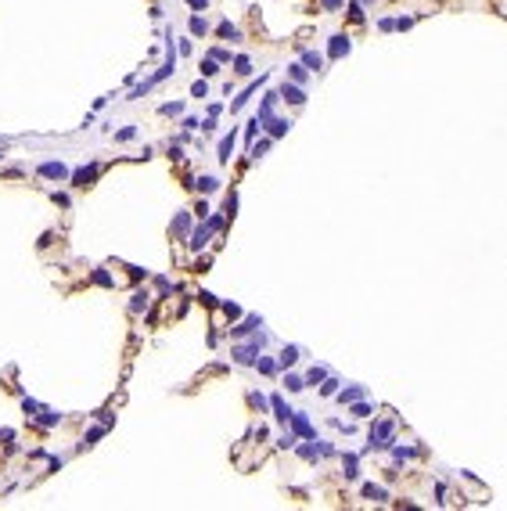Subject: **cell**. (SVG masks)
Returning a JSON list of instances; mask_svg holds the SVG:
<instances>
[{"instance_id":"cell-1","label":"cell","mask_w":507,"mask_h":511,"mask_svg":"<svg viewBox=\"0 0 507 511\" xmlns=\"http://www.w3.org/2000/svg\"><path fill=\"white\" fill-rule=\"evenodd\" d=\"M259 349H263V335H255L252 345H238V349H234V360H238V364H252Z\"/></svg>"},{"instance_id":"cell-2","label":"cell","mask_w":507,"mask_h":511,"mask_svg":"<svg viewBox=\"0 0 507 511\" xmlns=\"http://www.w3.org/2000/svg\"><path fill=\"white\" fill-rule=\"evenodd\" d=\"M392 432H396V425H392V422H381L378 428H371V446H389Z\"/></svg>"},{"instance_id":"cell-3","label":"cell","mask_w":507,"mask_h":511,"mask_svg":"<svg viewBox=\"0 0 507 511\" xmlns=\"http://www.w3.org/2000/svg\"><path fill=\"white\" fill-rule=\"evenodd\" d=\"M212 231H220V216H212L205 227H198V231L191 234V249H202V245H205V238H209Z\"/></svg>"},{"instance_id":"cell-4","label":"cell","mask_w":507,"mask_h":511,"mask_svg":"<svg viewBox=\"0 0 507 511\" xmlns=\"http://www.w3.org/2000/svg\"><path fill=\"white\" fill-rule=\"evenodd\" d=\"M288 422H291V428H295L299 435H306V439H313V425L306 422V414H302V411H291V418H288Z\"/></svg>"},{"instance_id":"cell-5","label":"cell","mask_w":507,"mask_h":511,"mask_svg":"<svg viewBox=\"0 0 507 511\" xmlns=\"http://www.w3.org/2000/svg\"><path fill=\"white\" fill-rule=\"evenodd\" d=\"M40 176H47V180H61V176H69V170L61 166V162H47V166H40Z\"/></svg>"},{"instance_id":"cell-6","label":"cell","mask_w":507,"mask_h":511,"mask_svg":"<svg viewBox=\"0 0 507 511\" xmlns=\"http://www.w3.org/2000/svg\"><path fill=\"white\" fill-rule=\"evenodd\" d=\"M281 97H284V101H291V104H302V101H306L302 86H288V83L281 86Z\"/></svg>"},{"instance_id":"cell-7","label":"cell","mask_w":507,"mask_h":511,"mask_svg":"<svg viewBox=\"0 0 507 511\" xmlns=\"http://www.w3.org/2000/svg\"><path fill=\"white\" fill-rule=\"evenodd\" d=\"M349 54V36H331V58Z\"/></svg>"},{"instance_id":"cell-8","label":"cell","mask_w":507,"mask_h":511,"mask_svg":"<svg viewBox=\"0 0 507 511\" xmlns=\"http://www.w3.org/2000/svg\"><path fill=\"white\" fill-rule=\"evenodd\" d=\"M288 119H270V123H266V130H270V137H284V133H288Z\"/></svg>"},{"instance_id":"cell-9","label":"cell","mask_w":507,"mask_h":511,"mask_svg":"<svg viewBox=\"0 0 507 511\" xmlns=\"http://www.w3.org/2000/svg\"><path fill=\"white\" fill-rule=\"evenodd\" d=\"M270 407H273V414H277V422H288V418H291V411H288V403H284L281 396H273V403H270Z\"/></svg>"},{"instance_id":"cell-10","label":"cell","mask_w":507,"mask_h":511,"mask_svg":"<svg viewBox=\"0 0 507 511\" xmlns=\"http://www.w3.org/2000/svg\"><path fill=\"white\" fill-rule=\"evenodd\" d=\"M230 152H234V133H227L220 141V162H230Z\"/></svg>"},{"instance_id":"cell-11","label":"cell","mask_w":507,"mask_h":511,"mask_svg":"<svg viewBox=\"0 0 507 511\" xmlns=\"http://www.w3.org/2000/svg\"><path fill=\"white\" fill-rule=\"evenodd\" d=\"M302 62H306V65H310L313 72H320V69H324V58H320L317 51H306V54H302Z\"/></svg>"},{"instance_id":"cell-12","label":"cell","mask_w":507,"mask_h":511,"mask_svg":"<svg viewBox=\"0 0 507 511\" xmlns=\"http://www.w3.org/2000/svg\"><path fill=\"white\" fill-rule=\"evenodd\" d=\"M363 396H367V389H363V385H352L349 393H342V403H356V400H363Z\"/></svg>"},{"instance_id":"cell-13","label":"cell","mask_w":507,"mask_h":511,"mask_svg":"<svg viewBox=\"0 0 507 511\" xmlns=\"http://www.w3.org/2000/svg\"><path fill=\"white\" fill-rule=\"evenodd\" d=\"M216 187H220V180H216V176H198V191H205V194H209V191H216Z\"/></svg>"},{"instance_id":"cell-14","label":"cell","mask_w":507,"mask_h":511,"mask_svg":"<svg viewBox=\"0 0 507 511\" xmlns=\"http://www.w3.org/2000/svg\"><path fill=\"white\" fill-rule=\"evenodd\" d=\"M363 497H374V501H385V490H381V486H363Z\"/></svg>"},{"instance_id":"cell-15","label":"cell","mask_w":507,"mask_h":511,"mask_svg":"<svg viewBox=\"0 0 507 511\" xmlns=\"http://www.w3.org/2000/svg\"><path fill=\"white\" fill-rule=\"evenodd\" d=\"M324 378H328V371H324V367H313L310 378H306V385H317V382H324Z\"/></svg>"},{"instance_id":"cell-16","label":"cell","mask_w":507,"mask_h":511,"mask_svg":"<svg viewBox=\"0 0 507 511\" xmlns=\"http://www.w3.org/2000/svg\"><path fill=\"white\" fill-rule=\"evenodd\" d=\"M284 385H288V393H299V389H306V382H302V378H295V374H288Z\"/></svg>"},{"instance_id":"cell-17","label":"cell","mask_w":507,"mask_h":511,"mask_svg":"<svg viewBox=\"0 0 507 511\" xmlns=\"http://www.w3.org/2000/svg\"><path fill=\"white\" fill-rule=\"evenodd\" d=\"M288 72H291L295 83H306V65H288Z\"/></svg>"},{"instance_id":"cell-18","label":"cell","mask_w":507,"mask_h":511,"mask_svg":"<svg viewBox=\"0 0 507 511\" xmlns=\"http://www.w3.org/2000/svg\"><path fill=\"white\" fill-rule=\"evenodd\" d=\"M234 72H238V76H249V58H238V62H234Z\"/></svg>"},{"instance_id":"cell-19","label":"cell","mask_w":507,"mask_h":511,"mask_svg":"<svg viewBox=\"0 0 507 511\" xmlns=\"http://www.w3.org/2000/svg\"><path fill=\"white\" fill-rule=\"evenodd\" d=\"M255 364H259V371H263V374H273V371H277V364H273V360H255Z\"/></svg>"},{"instance_id":"cell-20","label":"cell","mask_w":507,"mask_h":511,"mask_svg":"<svg viewBox=\"0 0 507 511\" xmlns=\"http://www.w3.org/2000/svg\"><path fill=\"white\" fill-rule=\"evenodd\" d=\"M202 72H205V76H216V72H220V69H216V58H209V62H202Z\"/></svg>"},{"instance_id":"cell-21","label":"cell","mask_w":507,"mask_h":511,"mask_svg":"<svg viewBox=\"0 0 507 511\" xmlns=\"http://www.w3.org/2000/svg\"><path fill=\"white\" fill-rule=\"evenodd\" d=\"M191 94H194V97H205V94H209V86H205V80H198V83L191 86Z\"/></svg>"},{"instance_id":"cell-22","label":"cell","mask_w":507,"mask_h":511,"mask_svg":"<svg viewBox=\"0 0 507 511\" xmlns=\"http://www.w3.org/2000/svg\"><path fill=\"white\" fill-rule=\"evenodd\" d=\"M191 33L202 36V33H205V18H191Z\"/></svg>"},{"instance_id":"cell-23","label":"cell","mask_w":507,"mask_h":511,"mask_svg":"<svg viewBox=\"0 0 507 511\" xmlns=\"http://www.w3.org/2000/svg\"><path fill=\"white\" fill-rule=\"evenodd\" d=\"M345 475H349V479H356V457H352V454L345 457Z\"/></svg>"},{"instance_id":"cell-24","label":"cell","mask_w":507,"mask_h":511,"mask_svg":"<svg viewBox=\"0 0 507 511\" xmlns=\"http://www.w3.org/2000/svg\"><path fill=\"white\" fill-rule=\"evenodd\" d=\"M220 36H234V40H238L241 33H238V29H234V25H230V22H223V25H220Z\"/></svg>"},{"instance_id":"cell-25","label":"cell","mask_w":507,"mask_h":511,"mask_svg":"<svg viewBox=\"0 0 507 511\" xmlns=\"http://www.w3.org/2000/svg\"><path fill=\"white\" fill-rule=\"evenodd\" d=\"M295 360H299V349H284V356H281V364L288 367V364H295Z\"/></svg>"},{"instance_id":"cell-26","label":"cell","mask_w":507,"mask_h":511,"mask_svg":"<svg viewBox=\"0 0 507 511\" xmlns=\"http://www.w3.org/2000/svg\"><path fill=\"white\" fill-rule=\"evenodd\" d=\"M371 414V407H367V403H356V407H352V418H367Z\"/></svg>"},{"instance_id":"cell-27","label":"cell","mask_w":507,"mask_h":511,"mask_svg":"<svg viewBox=\"0 0 507 511\" xmlns=\"http://www.w3.org/2000/svg\"><path fill=\"white\" fill-rule=\"evenodd\" d=\"M349 18H352V22H363V11H360V4H352V7H349Z\"/></svg>"},{"instance_id":"cell-28","label":"cell","mask_w":507,"mask_h":511,"mask_svg":"<svg viewBox=\"0 0 507 511\" xmlns=\"http://www.w3.org/2000/svg\"><path fill=\"white\" fill-rule=\"evenodd\" d=\"M223 313H227V317H230V321H234V317H241V310H238L234 303H227V306H223Z\"/></svg>"},{"instance_id":"cell-29","label":"cell","mask_w":507,"mask_h":511,"mask_svg":"<svg viewBox=\"0 0 507 511\" xmlns=\"http://www.w3.org/2000/svg\"><path fill=\"white\" fill-rule=\"evenodd\" d=\"M266 148H270V141H263V144H252V159H259V155L266 152Z\"/></svg>"},{"instance_id":"cell-30","label":"cell","mask_w":507,"mask_h":511,"mask_svg":"<svg viewBox=\"0 0 507 511\" xmlns=\"http://www.w3.org/2000/svg\"><path fill=\"white\" fill-rule=\"evenodd\" d=\"M187 4H191V7H198V11H205V4H209V0H187Z\"/></svg>"},{"instance_id":"cell-31","label":"cell","mask_w":507,"mask_h":511,"mask_svg":"<svg viewBox=\"0 0 507 511\" xmlns=\"http://www.w3.org/2000/svg\"><path fill=\"white\" fill-rule=\"evenodd\" d=\"M324 7H331V11H335V7H338V0H324Z\"/></svg>"},{"instance_id":"cell-32","label":"cell","mask_w":507,"mask_h":511,"mask_svg":"<svg viewBox=\"0 0 507 511\" xmlns=\"http://www.w3.org/2000/svg\"><path fill=\"white\" fill-rule=\"evenodd\" d=\"M0 152H4V148H0Z\"/></svg>"}]
</instances>
